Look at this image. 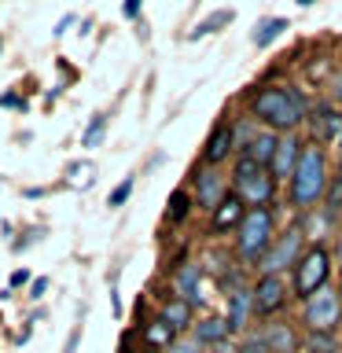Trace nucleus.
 <instances>
[{
	"label": "nucleus",
	"mask_w": 342,
	"mask_h": 353,
	"mask_svg": "<svg viewBox=\"0 0 342 353\" xmlns=\"http://www.w3.org/2000/svg\"><path fill=\"white\" fill-rule=\"evenodd\" d=\"M305 125H309V132H313V140L320 143V148L342 137V114L331 107V99H328V103H316L313 110H309V121H305Z\"/></svg>",
	"instance_id": "nucleus-11"
},
{
	"label": "nucleus",
	"mask_w": 342,
	"mask_h": 353,
	"mask_svg": "<svg viewBox=\"0 0 342 353\" xmlns=\"http://www.w3.org/2000/svg\"><path fill=\"white\" fill-rule=\"evenodd\" d=\"M140 339H143L148 350H170L177 342V327H170L162 316H154V320H148V324H140Z\"/></svg>",
	"instance_id": "nucleus-18"
},
{
	"label": "nucleus",
	"mask_w": 342,
	"mask_h": 353,
	"mask_svg": "<svg viewBox=\"0 0 342 353\" xmlns=\"http://www.w3.org/2000/svg\"><path fill=\"white\" fill-rule=\"evenodd\" d=\"M339 294H342V287H339Z\"/></svg>",
	"instance_id": "nucleus-39"
},
{
	"label": "nucleus",
	"mask_w": 342,
	"mask_h": 353,
	"mask_svg": "<svg viewBox=\"0 0 342 353\" xmlns=\"http://www.w3.org/2000/svg\"><path fill=\"white\" fill-rule=\"evenodd\" d=\"M0 44H4V41H0Z\"/></svg>",
	"instance_id": "nucleus-40"
},
{
	"label": "nucleus",
	"mask_w": 342,
	"mask_h": 353,
	"mask_svg": "<svg viewBox=\"0 0 342 353\" xmlns=\"http://www.w3.org/2000/svg\"><path fill=\"white\" fill-rule=\"evenodd\" d=\"M276 176L269 165H258L250 162L247 154H239L236 165H232V192H236L247 206H272V195H276Z\"/></svg>",
	"instance_id": "nucleus-4"
},
{
	"label": "nucleus",
	"mask_w": 342,
	"mask_h": 353,
	"mask_svg": "<svg viewBox=\"0 0 342 353\" xmlns=\"http://www.w3.org/2000/svg\"><path fill=\"white\" fill-rule=\"evenodd\" d=\"M339 151H342V137H339Z\"/></svg>",
	"instance_id": "nucleus-37"
},
{
	"label": "nucleus",
	"mask_w": 342,
	"mask_h": 353,
	"mask_svg": "<svg viewBox=\"0 0 342 353\" xmlns=\"http://www.w3.org/2000/svg\"><path fill=\"white\" fill-rule=\"evenodd\" d=\"M276 239V206H247L236 228V258L261 261Z\"/></svg>",
	"instance_id": "nucleus-3"
},
{
	"label": "nucleus",
	"mask_w": 342,
	"mask_h": 353,
	"mask_svg": "<svg viewBox=\"0 0 342 353\" xmlns=\"http://www.w3.org/2000/svg\"><path fill=\"white\" fill-rule=\"evenodd\" d=\"M173 294L184 298L188 305H203L206 294H203V272H199L195 261H181L173 272Z\"/></svg>",
	"instance_id": "nucleus-12"
},
{
	"label": "nucleus",
	"mask_w": 342,
	"mask_h": 353,
	"mask_svg": "<svg viewBox=\"0 0 342 353\" xmlns=\"http://www.w3.org/2000/svg\"><path fill=\"white\" fill-rule=\"evenodd\" d=\"M247 110L261 129H272V132H280V137H287V132H294L302 121H309V110L313 107H309V99L298 92L294 85L276 81V85L254 88L250 99H247Z\"/></svg>",
	"instance_id": "nucleus-1"
},
{
	"label": "nucleus",
	"mask_w": 342,
	"mask_h": 353,
	"mask_svg": "<svg viewBox=\"0 0 342 353\" xmlns=\"http://www.w3.org/2000/svg\"><path fill=\"white\" fill-rule=\"evenodd\" d=\"M44 291H48V280H33L30 283V298H41Z\"/></svg>",
	"instance_id": "nucleus-34"
},
{
	"label": "nucleus",
	"mask_w": 342,
	"mask_h": 353,
	"mask_svg": "<svg viewBox=\"0 0 342 353\" xmlns=\"http://www.w3.org/2000/svg\"><path fill=\"white\" fill-rule=\"evenodd\" d=\"M250 294H254V316H261V320H272L287 305V283L280 276H258Z\"/></svg>",
	"instance_id": "nucleus-9"
},
{
	"label": "nucleus",
	"mask_w": 342,
	"mask_h": 353,
	"mask_svg": "<svg viewBox=\"0 0 342 353\" xmlns=\"http://www.w3.org/2000/svg\"><path fill=\"white\" fill-rule=\"evenodd\" d=\"M236 19V11H228V8H221V11H214V15H206L199 26L188 33V41H203V37H210V33H217V30H225L228 22Z\"/></svg>",
	"instance_id": "nucleus-22"
},
{
	"label": "nucleus",
	"mask_w": 342,
	"mask_h": 353,
	"mask_svg": "<svg viewBox=\"0 0 342 353\" xmlns=\"http://www.w3.org/2000/svg\"><path fill=\"white\" fill-rule=\"evenodd\" d=\"M302 324L309 335H335V327L342 324V294L335 287H324L313 298L302 302Z\"/></svg>",
	"instance_id": "nucleus-6"
},
{
	"label": "nucleus",
	"mask_w": 342,
	"mask_h": 353,
	"mask_svg": "<svg viewBox=\"0 0 342 353\" xmlns=\"http://www.w3.org/2000/svg\"><path fill=\"white\" fill-rule=\"evenodd\" d=\"M140 4H143V0H125V4H121V15H125V19H137V15H140Z\"/></svg>",
	"instance_id": "nucleus-31"
},
{
	"label": "nucleus",
	"mask_w": 342,
	"mask_h": 353,
	"mask_svg": "<svg viewBox=\"0 0 342 353\" xmlns=\"http://www.w3.org/2000/svg\"><path fill=\"white\" fill-rule=\"evenodd\" d=\"M165 353H206V346H203V342H199L195 335H188V339H177Z\"/></svg>",
	"instance_id": "nucleus-27"
},
{
	"label": "nucleus",
	"mask_w": 342,
	"mask_h": 353,
	"mask_svg": "<svg viewBox=\"0 0 342 353\" xmlns=\"http://www.w3.org/2000/svg\"><path fill=\"white\" fill-rule=\"evenodd\" d=\"M276 148H280V132H272V129H258L250 140H243V154L258 165H272Z\"/></svg>",
	"instance_id": "nucleus-17"
},
{
	"label": "nucleus",
	"mask_w": 342,
	"mask_h": 353,
	"mask_svg": "<svg viewBox=\"0 0 342 353\" xmlns=\"http://www.w3.org/2000/svg\"><path fill=\"white\" fill-rule=\"evenodd\" d=\"M243 214H247V203H243L236 192H228L225 203H221L214 214H210V232H217V236H225V232H236L239 221H243Z\"/></svg>",
	"instance_id": "nucleus-15"
},
{
	"label": "nucleus",
	"mask_w": 342,
	"mask_h": 353,
	"mask_svg": "<svg viewBox=\"0 0 342 353\" xmlns=\"http://www.w3.org/2000/svg\"><path fill=\"white\" fill-rule=\"evenodd\" d=\"M192 309H195V305H188L184 298H165L162 309H159V316H162L170 327L184 331V327H192Z\"/></svg>",
	"instance_id": "nucleus-21"
},
{
	"label": "nucleus",
	"mask_w": 342,
	"mask_h": 353,
	"mask_svg": "<svg viewBox=\"0 0 342 353\" xmlns=\"http://www.w3.org/2000/svg\"><path fill=\"white\" fill-rule=\"evenodd\" d=\"M324 210L328 214H342V173H335L328 181V192H324Z\"/></svg>",
	"instance_id": "nucleus-24"
},
{
	"label": "nucleus",
	"mask_w": 342,
	"mask_h": 353,
	"mask_svg": "<svg viewBox=\"0 0 342 353\" xmlns=\"http://www.w3.org/2000/svg\"><path fill=\"white\" fill-rule=\"evenodd\" d=\"M0 107H26V99H19L15 92H8V96H0Z\"/></svg>",
	"instance_id": "nucleus-33"
},
{
	"label": "nucleus",
	"mask_w": 342,
	"mask_h": 353,
	"mask_svg": "<svg viewBox=\"0 0 342 353\" xmlns=\"http://www.w3.org/2000/svg\"><path fill=\"white\" fill-rule=\"evenodd\" d=\"M339 258H342V247H339Z\"/></svg>",
	"instance_id": "nucleus-38"
},
{
	"label": "nucleus",
	"mask_w": 342,
	"mask_h": 353,
	"mask_svg": "<svg viewBox=\"0 0 342 353\" xmlns=\"http://www.w3.org/2000/svg\"><path fill=\"white\" fill-rule=\"evenodd\" d=\"M328 96L335 99V103H342V70H331V77H328Z\"/></svg>",
	"instance_id": "nucleus-29"
},
{
	"label": "nucleus",
	"mask_w": 342,
	"mask_h": 353,
	"mask_svg": "<svg viewBox=\"0 0 342 353\" xmlns=\"http://www.w3.org/2000/svg\"><path fill=\"white\" fill-rule=\"evenodd\" d=\"M92 162H74L70 165V170H66V176H70V184H88V181H92Z\"/></svg>",
	"instance_id": "nucleus-26"
},
{
	"label": "nucleus",
	"mask_w": 342,
	"mask_h": 353,
	"mask_svg": "<svg viewBox=\"0 0 342 353\" xmlns=\"http://www.w3.org/2000/svg\"><path fill=\"white\" fill-rule=\"evenodd\" d=\"M232 192L228 188V176L217 170V165H199V170L192 173V199L199 210H206V214H214V210L225 203V195Z\"/></svg>",
	"instance_id": "nucleus-8"
},
{
	"label": "nucleus",
	"mask_w": 342,
	"mask_h": 353,
	"mask_svg": "<svg viewBox=\"0 0 342 353\" xmlns=\"http://www.w3.org/2000/svg\"><path fill=\"white\" fill-rule=\"evenodd\" d=\"M298 4H302V8H309V4H316V0H298Z\"/></svg>",
	"instance_id": "nucleus-36"
},
{
	"label": "nucleus",
	"mask_w": 342,
	"mask_h": 353,
	"mask_svg": "<svg viewBox=\"0 0 342 353\" xmlns=\"http://www.w3.org/2000/svg\"><path fill=\"white\" fill-rule=\"evenodd\" d=\"M302 239H305V228L302 225H291L287 232L272 239V247L265 250V258L258 261V272L261 276H280V272H291L294 261L302 258Z\"/></svg>",
	"instance_id": "nucleus-7"
},
{
	"label": "nucleus",
	"mask_w": 342,
	"mask_h": 353,
	"mask_svg": "<svg viewBox=\"0 0 342 353\" xmlns=\"http://www.w3.org/2000/svg\"><path fill=\"white\" fill-rule=\"evenodd\" d=\"M192 335L210 350V346H217V342H228L232 331H228V320L225 316H203L199 324H192Z\"/></svg>",
	"instance_id": "nucleus-19"
},
{
	"label": "nucleus",
	"mask_w": 342,
	"mask_h": 353,
	"mask_svg": "<svg viewBox=\"0 0 342 353\" xmlns=\"http://www.w3.org/2000/svg\"><path fill=\"white\" fill-rule=\"evenodd\" d=\"M236 143H239V137H236V121H217L214 125V132L206 137V148H203V162L206 165H221L225 159H232V151H236Z\"/></svg>",
	"instance_id": "nucleus-10"
},
{
	"label": "nucleus",
	"mask_w": 342,
	"mask_h": 353,
	"mask_svg": "<svg viewBox=\"0 0 342 353\" xmlns=\"http://www.w3.org/2000/svg\"><path fill=\"white\" fill-rule=\"evenodd\" d=\"M26 283H30V272L15 269V272H11V280H8V291H19V287H26Z\"/></svg>",
	"instance_id": "nucleus-30"
},
{
	"label": "nucleus",
	"mask_w": 342,
	"mask_h": 353,
	"mask_svg": "<svg viewBox=\"0 0 342 353\" xmlns=\"http://www.w3.org/2000/svg\"><path fill=\"white\" fill-rule=\"evenodd\" d=\"M265 353H298V331L287 324V320H269L258 331Z\"/></svg>",
	"instance_id": "nucleus-13"
},
{
	"label": "nucleus",
	"mask_w": 342,
	"mask_h": 353,
	"mask_svg": "<svg viewBox=\"0 0 342 353\" xmlns=\"http://www.w3.org/2000/svg\"><path fill=\"white\" fill-rule=\"evenodd\" d=\"M77 342H81V327L70 331V339H66V350H63V353H77Z\"/></svg>",
	"instance_id": "nucleus-32"
},
{
	"label": "nucleus",
	"mask_w": 342,
	"mask_h": 353,
	"mask_svg": "<svg viewBox=\"0 0 342 353\" xmlns=\"http://www.w3.org/2000/svg\"><path fill=\"white\" fill-rule=\"evenodd\" d=\"M298 159H302V140H298L294 132H287V137H280V148H276V154H272V165H269L276 181H291Z\"/></svg>",
	"instance_id": "nucleus-14"
},
{
	"label": "nucleus",
	"mask_w": 342,
	"mask_h": 353,
	"mask_svg": "<svg viewBox=\"0 0 342 353\" xmlns=\"http://www.w3.org/2000/svg\"><path fill=\"white\" fill-rule=\"evenodd\" d=\"M192 206H195L192 192H184V188H177V192L170 195V210H165V221H170V225H184V221L192 217Z\"/></svg>",
	"instance_id": "nucleus-23"
},
{
	"label": "nucleus",
	"mask_w": 342,
	"mask_h": 353,
	"mask_svg": "<svg viewBox=\"0 0 342 353\" xmlns=\"http://www.w3.org/2000/svg\"><path fill=\"white\" fill-rule=\"evenodd\" d=\"M250 313H254V294L247 291V287L232 291V294H228V313H225L232 335H243V331H247V324H250Z\"/></svg>",
	"instance_id": "nucleus-16"
},
{
	"label": "nucleus",
	"mask_w": 342,
	"mask_h": 353,
	"mask_svg": "<svg viewBox=\"0 0 342 353\" xmlns=\"http://www.w3.org/2000/svg\"><path fill=\"white\" fill-rule=\"evenodd\" d=\"M103 129H107V114H92L88 129L81 132V148H96V143L103 140Z\"/></svg>",
	"instance_id": "nucleus-25"
},
{
	"label": "nucleus",
	"mask_w": 342,
	"mask_h": 353,
	"mask_svg": "<svg viewBox=\"0 0 342 353\" xmlns=\"http://www.w3.org/2000/svg\"><path fill=\"white\" fill-rule=\"evenodd\" d=\"M283 30H291V22H287L283 15H272V19H261L258 26H254L250 33V41H254V48H269V44L276 37H283Z\"/></svg>",
	"instance_id": "nucleus-20"
},
{
	"label": "nucleus",
	"mask_w": 342,
	"mask_h": 353,
	"mask_svg": "<svg viewBox=\"0 0 342 353\" xmlns=\"http://www.w3.org/2000/svg\"><path fill=\"white\" fill-rule=\"evenodd\" d=\"M132 184H137V181H132V176H125V181H121L114 192L107 195V206H121V203H125V199L132 195Z\"/></svg>",
	"instance_id": "nucleus-28"
},
{
	"label": "nucleus",
	"mask_w": 342,
	"mask_h": 353,
	"mask_svg": "<svg viewBox=\"0 0 342 353\" xmlns=\"http://www.w3.org/2000/svg\"><path fill=\"white\" fill-rule=\"evenodd\" d=\"M328 154L316 140L302 143V159L294 165V176L287 181V203H291L298 214H309L328 192Z\"/></svg>",
	"instance_id": "nucleus-2"
},
{
	"label": "nucleus",
	"mask_w": 342,
	"mask_h": 353,
	"mask_svg": "<svg viewBox=\"0 0 342 353\" xmlns=\"http://www.w3.org/2000/svg\"><path fill=\"white\" fill-rule=\"evenodd\" d=\"M206 353H236V346H232V342H217V346H210Z\"/></svg>",
	"instance_id": "nucleus-35"
},
{
	"label": "nucleus",
	"mask_w": 342,
	"mask_h": 353,
	"mask_svg": "<svg viewBox=\"0 0 342 353\" xmlns=\"http://www.w3.org/2000/svg\"><path fill=\"white\" fill-rule=\"evenodd\" d=\"M331 280V250L324 247V243H313V247L302 250V258L294 261L291 269V291L302 298H313L316 291H324Z\"/></svg>",
	"instance_id": "nucleus-5"
}]
</instances>
